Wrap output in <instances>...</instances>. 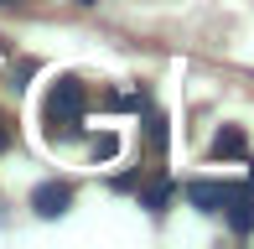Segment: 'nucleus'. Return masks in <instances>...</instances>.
Wrapping results in <instances>:
<instances>
[{"mask_svg":"<svg viewBox=\"0 0 254 249\" xmlns=\"http://www.w3.org/2000/svg\"><path fill=\"white\" fill-rule=\"evenodd\" d=\"M83 83L78 78H57L47 94V135L52 140H78L83 135Z\"/></svg>","mask_w":254,"mask_h":249,"instance_id":"1","label":"nucleus"},{"mask_svg":"<svg viewBox=\"0 0 254 249\" xmlns=\"http://www.w3.org/2000/svg\"><path fill=\"white\" fill-rule=\"evenodd\" d=\"M218 213L228 218V229H234V234H254V177H244L239 187H228Z\"/></svg>","mask_w":254,"mask_h":249,"instance_id":"2","label":"nucleus"},{"mask_svg":"<svg viewBox=\"0 0 254 249\" xmlns=\"http://www.w3.org/2000/svg\"><path fill=\"white\" fill-rule=\"evenodd\" d=\"M31 208H37V218H63L73 208V182H42L31 192Z\"/></svg>","mask_w":254,"mask_h":249,"instance_id":"3","label":"nucleus"},{"mask_svg":"<svg viewBox=\"0 0 254 249\" xmlns=\"http://www.w3.org/2000/svg\"><path fill=\"white\" fill-rule=\"evenodd\" d=\"M182 192H187V202H192V208H197V213H218V208H223V182H187V187H182Z\"/></svg>","mask_w":254,"mask_h":249,"instance_id":"4","label":"nucleus"},{"mask_svg":"<svg viewBox=\"0 0 254 249\" xmlns=\"http://www.w3.org/2000/svg\"><path fill=\"white\" fill-rule=\"evenodd\" d=\"M213 156L223 161V156H239V161H249V145H244V130L239 124H223V130L213 135Z\"/></svg>","mask_w":254,"mask_h":249,"instance_id":"5","label":"nucleus"},{"mask_svg":"<svg viewBox=\"0 0 254 249\" xmlns=\"http://www.w3.org/2000/svg\"><path fill=\"white\" fill-rule=\"evenodd\" d=\"M171 192H177V182H171V177H151V182H145V208L161 213V208L171 202Z\"/></svg>","mask_w":254,"mask_h":249,"instance_id":"6","label":"nucleus"},{"mask_svg":"<svg viewBox=\"0 0 254 249\" xmlns=\"http://www.w3.org/2000/svg\"><path fill=\"white\" fill-rule=\"evenodd\" d=\"M114 151H120V135H114V130H99L94 135V156H99V161H114Z\"/></svg>","mask_w":254,"mask_h":249,"instance_id":"7","label":"nucleus"},{"mask_svg":"<svg viewBox=\"0 0 254 249\" xmlns=\"http://www.w3.org/2000/svg\"><path fill=\"white\" fill-rule=\"evenodd\" d=\"M151 145H156V151L166 145V120H161V115H151Z\"/></svg>","mask_w":254,"mask_h":249,"instance_id":"8","label":"nucleus"},{"mask_svg":"<svg viewBox=\"0 0 254 249\" xmlns=\"http://www.w3.org/2000/svg\"><path fill=\"white\" fill-rule=\"evenodd\" d=\"M0 151H10V130H5V124H0Z\"/></svg>","mask_w":254,"mask_h":249,"instance_id":"9","label":"nucleus"},{"mask_svg":"<svg viewBox=\"0 0 254 249\" xmlns=\"http://www.w3.org/2000/svg\"><path fill=\"white\" fill-rule=\"evenodd\" d=\"M10 5H31V0H0V10H10Z\"/></svg>","mask_w":254,"mask_h":249,"instance_id":"10","label":"nucleus"},{"mask_svg":"<svg viewBox=\"0 0 254 249\" xmlns=\"http://www.w3.org/2000/svg\"><path fill=\"white\" fill-rule=\"evenodd\" d=\"M78 5H99V0H78Z\"/></svg>","mask_w":254,"mask_h":249,"instance_id":"11","label":"nucleus"}]
</instances>
